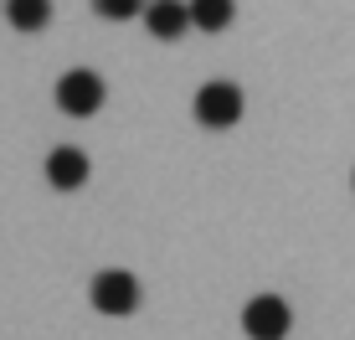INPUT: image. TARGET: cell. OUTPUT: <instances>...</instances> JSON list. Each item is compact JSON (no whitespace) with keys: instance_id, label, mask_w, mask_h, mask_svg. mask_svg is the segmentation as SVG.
<instances>
[{"instance_id":"1","label":"cell","mask_w":355,"mask_h":340,"mask_svg":"<svg viewBox=\"0 0 355 340\" xmlns=\"http://www.w3.org/2000/svg\"><path fill=\"white\" fill-rule=\"evenodd\" d=\"M103 78H98L93 67H72V72H62L57 78V108H62L67 119H88V114H98L103 108Z\"/></svg>"},{"instance_id":"2","label":"cell","mask_w":355,"mask_h":340,"mask_svg":"<svg viewBox=\"0 0 355 340\" xmlns=\"http://www.w3.org/2000/svg\"><path fill=\"white\" fill-rule=\"evenodd\" d=\"M196 119H201L206 129H232L242 119V88L237 83H227V78H211V83H201V93H196Z\"/></svg>"},{"instance_id":"10","label":"cell","mask_w":355,"mask_h":340,"mask_svg":"<svg viewBox=\"0 0 355 340\" xmlns=\"http://www.w3.org/2000/svg\"><path fill=\"white\" fill-rule=\"evenodd\" d=\"M350 186H355V176H350Z\"/></svg>"},{"instance_id":"7","label":"cell","mask_w":355,"mask_h":340,"mask_svg":"<svg viewBox=\"0 0 355 340\" xmlns=\"http://www.w3.org/2000/svg\"><path fill=\"white\" fill-rule=\"evenodd\" d=\"M6 21L16 31H42L52 21V0H6Z\"/></svg>"},{"instance_id":"3","label":"cell","mask_w":355,"mask_h":340,"mask_svg":"<svg viewBox=\"0 0 355 340\" xmlns=\"http://www.w3.org/2000/svg\"><path fill=\"white\" fill-rule=\"evenodd\" d=\"M88 299H93L98 314H129L134 305H139V278H134L129 269H103V273H93Z\"/></svg>"},{"instance_id":"8","label":"cell","mask_w":355,"mask_h":340,"mask_svg":"<svg viewBox=\"0 0 355 340\" xmlns=\"http://www.w3.org/2000/svg\"><path fill=\"white\" fill-rule=\"evenodd\" d=\"M232 21H237V6H232V0H191V26L227 31Z\"/></svg>"},{"instance_id":"9","label":"cell","mask_w":355,"mask_h":340,"mask_svg":"<svg viewBox=\"0 0 355 340\" xmlns=\"http://www.w3.org/2000/svg\"><path fill=\"white\" fill-rule=\"evenodd\" d=\"M144 6L150 0H93V10L103 21H129V16H144Z\"/></svg>"},{"instance_id":"4","label":"cell","mask_w":355,"mask_h":340,"mask_svg":"<svg viewBox=\"0 0 355 340\" xmlns=\"http://www.w3.org/2000/svg\"><path fill=\"white\" fill-rule=\"evenodd\" d=\"M242 330H248V340H288L293 309L278 294H258V299H248V309H242Z\"/></svg>"},{"instance_id":"6","label":"cell","mask_w":355,"mask_h":340,"mask_svg":"<svg viewBox=\"0 0 355 340\" xmlns=\"http://www.w3.org/2000/svg\"><path fill=\"white\" fill-rule=\"evenodd\" d=\"M144 26L150 36H160V42H180L191 26V6H180V0H150L144 6Z\"/></svg>"},{"instance_id":"5","label":"cell","mask_w":355,"mask_h":340,"mask_svg":"<svg viewBox=\"0 0 355 340\" xmlns=\"http://www.w3.org/2000/svg\"><path fill=\"white\" fill-rule=\"evenodd\" d=\"M46 180H52L57 191H78L83 180H88V155H83L78 144H57V150L46 155Z\"/></svg>"}]
</instances>
